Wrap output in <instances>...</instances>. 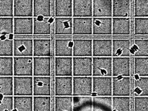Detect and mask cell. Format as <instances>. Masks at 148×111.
<instances>
[{
    "mask_svg": "<svg viewBox=\"0 0 148 111\" xmlns=\"http://www.w3.org/2000/svg\"><path fill=\"white\" fill-rule=\"evenodd\" d=\"M92 77H112V57H92Z\"/></svg>",
    "mask_w": 148,
    "mask_h": 111,
    "instance_id": "1",
    "label": "cell"
},
{
    "mask_svg": "<svg viewBox=\"0 0 148 111\" xmlns=\"http://www.w3.org/2000/svg\"><path fill=\"white\" fill-rule=\"evenodd\" d=\"M73 77L92 76V57H73Z\"/></svg>",
    "mask_w": 148,
    "mask_h": 111,
    "instance_id": "2",
    "label": "cell"
},
{
    "mask_svg": "<svg viewBox=\"0 0 148 111\" xmlns=\"http://www.w3.org/2000/svg\"><path fill=\"white\" fill-rule=\"evenodd\" d=\"M13 96H33V76H13Z\"/></svg>",
    "mask_w": 148,
    "mask_h": 111,
    "instance_id": "3",
    "label": "cell"
},
{
    "mask_svg": "<svg viewBox=\"0 0 148 111\" xmlns=\"http://www.w3.org/2000/svg\"><path fill=\"white\" fill-rule=\"evenodd\" d=\"M92 96H112V77H92Z\"/></svg>",
    "mask_w": 148,
    "mask_h": 111,
    "instance_id": "4",
    "label": "cell"
},
{
    "mask_svg": "<svg viewBox=\"0 0 148 111\" xmlns=\"http://www.w3.org/2000/svg\"><path fill=\"white\" fill-rule=\"evenodd\" d=\"M72 96H92V76L73 77Z\"/></svg>",
    "mask_w": 148,
    "mask_h": 111,
    "instance_id": "5",
    "label": "cell"
},
{
    "mask_svg": "<svg viewBox=\"0 0 148 111\" xmlns=\"http://www.w3.org/2000/svg\"><path fill=\"white\" fill-rule=\"evenodd\" d=\"M13 76H33V57H13Z\"/></svg>",
    "mask_w": 148,
    "mask_h": 111,
    "instance_id": "6",
    "label": "cell"
},
{
    "mask_svg": "<svg viewBox=\"0 0 148 111\" xmlns=\"http://www.w3.org/2000/svg\"><path fill=\"white\" fill-rule=\"evenodd\" d=\"M131 57H112V77H131Z\"/></svg>",
    "mask_w": 148,
    "mask_h": 111,
    "instance_id": "7",
    "label": "cell"
},
{
    "mask_svg": "<svg viewBox=\"0 0 148 111\" xmlns=\"http://www.w3.org/2000/svg\"><path fill=\"white\" fill-rule=\"evenodd\" d=\"M13 57H33V38L14 37Z\"/></svg>",
    "mask_w": 148,
    "mask_h": 111,
    "instance_id": "8",
    "label": "cell"
},
{
    "mask_svg": "<svg viewBox=\"0 0 148 111\" xmlns=\"http://www.w3.org/2000/svg\"><path fill=\"white\" fill-rule=\"evenodd\" d=\"M131 77H112V96L131 95Z\"/></svg>",
    "mask_w": 148,
    "mask_h": 111,
    "instance_id": "9",
    "label": "cell"
},
{
    "mask_svg": "<svg viewBox=\"0 0 148 111\" xmlns=\"http://www.w3.org/2000/svg\"><path fill=\"white\" fill-rule=\"evenodd\" d=\"M73 57H55V77H73Z\"/></svg>",
    "mask_w": 148,
    "mask_h": 111,
    "instance_id": "10",
    "label": "cell"
},
{
    "mask_svg": "<svg viewBox=\"0 0 148 111\" xmlns=\"http://www.w3.org/2000/svg\"><path fill=\"white\" fill-rule=\"evenodd\" d=\"M51 57H33V76H51Z\"/></svg>",
    "mask_w": 148,
    "mask_h": 111,
    "instance_id": "11",
    "label": "cell"
},
{
    "mask_svg": "<svg viewBox=\"0 0 148 111\" xmlns=\"http://www.w3.org/2000/svg\"><path fill=\"white\" fill-rule=\"evenodd\" d=\"M51 77L33 76V96H51Z\"/></svg>",
    "mask_w": 148,
    "mask_h": 111,
    "instance_id": "12",
    "label": "cell"
},
{
    "mask_svg": "<svg viewBox=\"0 0 148 111\" xmlns=\"http://www.w3.org/2000/svg\"><path fill=\"white\" fill-rule=\"evenodd\" d=\"M92 57H112V38H93Z\"/></svg>",
    "mask_w": 148,
    "mask_h": 111,
    "instance_id": "13",
    "label": "cell"
},
{
    "mask_svg": "<svg viewBox=\"0 0 148 111\" xmlns=\"http://www.w3.org/2000/svg\"><path fill=\"white\" fill-rule=\"evenodd\" d=\"M33 33V17H13L14 36H31Z\"/></svg>",
    "mask_w": 148,
    "mask_h": 111,
    "instance_id": "14",
    "label": "cell"
},
{
    "mask_svg": "<svg viewBox=\"0 0 148 111\" xmlns=\"http://www.w3.org/2000/svg\"><path fill=\"white\" fill-rule=\"evenodd\" d=\"M73 57H92V39L73 38Z\"/></svg>",
    "mask_w": 148,
    "mask_h": 111,
    "instance_id": "15",
    "label": "cell"
},
{
    "mask_svg": "<svg viewBox=\"0 0 148 111\" xmlns=\"http://www.w3.org/2000/svg\"><path fill=\"white\" fill-rule=\"evenodd\" d=\"M73 77H55L54 96H72Z\"/></svg>",
    "mask_w": 148,
    "mask_h": 111,
    "instance_id": "16",
    "label": "cell"
},
{
    "mask_svg": "<svg viewBox=\"0 0 148 111\" xmlns=\"http://www.w3.org/2000/svg\"><path fill=\"white\" fill-rule=\"evenodd\" d=\"M92 34L95 36L112 35V17L93 18Z\"/></svg>",
    "mask_w": 148,
    "mask_h": 111,
    "instance_id": "17",
    "label": "cell"
},
{
    "mask_svg": "<svg viewBox=\"0 0 148 111\" xmlns=\"http://www.w3.org/2000/svg\"><path fill=\"white\" fill-rule=\"evenodd\" d=\"M51 41L50 38H33V57H51Z\"/></svg>",
    "mask_w": 148,
    "mask_h": 111,
    "instance_id": "18",
    "label": "cell"
},
{
    "mask_svg": "<svg viewBox=\"0 0 148 111\" xmlns=\"http://www.w3.org/2000/svg\"><path fill=\"white\" fill-rule=\"evenodd\" d=\"M92 17H112V0H92Z\"/></svg>",
    "mask_w": 148,
    "mask_h": 111,
    "instance_id": "19",
    "label": "cell"
},
{
    "mask_svg": "<svg viewBox=\"0 0 148 111\" xmlns=\"http://www.w3.org/2000/svg\"><path fill=\"white\" fill-rule=\"evenodd\" d=\"M92 17H72V35H92Z\"/></svg>",
    "mask_w": 148,
    "mask_h": 111,
    "instance_id": "20",
    "label": "cell"
},
{
    "mask_svg": "<svg viewBox=\"0 0 148 111\" xmlns=\"http://www.w3.org/2000/svg\"><path fill=\"white\" fill-rule=\"evenodd\" d=\"M132 43L130 38H112V57H131Z\"/></svg>",
    "mask_w": 148,
    "mask_h": 111,
    "instance_id": "21",
    "label": "cell"
},
{
    "mask_svg": "<svg viewBox=\"0 0 148 111\" xmlns=\"http://www.w3.org/2000/svg\"><path fill=\"white\" fill-rule=\"evenodd\" d=\"M54 56L55 57H73V39L55 38Z\"/></svg>",
    "mask_w": 148,
    "mask_h": 111,
    "instance_id": "22",
    "label": "cell"
},
{
    "mask_svg": "<svg viewBox=\"0 0 148 111\" xmlns=\"http://www.w3.org/2000/svg\"><path fill=\"white\" fill-rule=\"evenodd\" d=\"M72 17H92V0H73Z\"/></svg>",
    "mask_w": 148,
    "mask_h": 111,
    "instance_id": "23",
    "label": "cell"
},
{
    "mask_svg": "<svg viewBox=\"0 0 148 111\" xmlns=\"http://www.w3.org/2000/svg\"><path fill=\"white\" fill-rule=\"evenodd\" d=\"M13 17H33V0H13Z\"/></svg>",
    "mask_w": 148,
    "mask_h": 111,
    "instance_id": "24",
    "label": "cell"
},
{
    "mask_svg": "<svg viewBox=\"0 0 148 111\" xmlns=\"http://www.w3.org/2000/svg\"><path fill=\"white\" fill-rule=\"evenodd\" d=\"M131 5L132 0H112V17H130Z\"/></svg>",
    "mask_w": 148,
    "mask_h": 111,
    "instance_id": "25",
    "label": "cell"
},
{
    "mask_svg": "<svg viewBox=\"0 0 148 111\" xmlns=\"http://www.w3.org/2000/svg\"><path fill=\"white\" fill-rule=\"evenodd\" d=\"M54 24L55 36L73 34L72 17H54Z\"/></svg>",
    "mask_w": 148,
    "mask_h": 111,
    "instance_id": "26",
    "label": "cell"
},
{
    "mask_svg": "<svg viewBox=\"0 0 148 111\" xmlns=\"http://www.w3.org/2000/svg\"><path fill=\"white\" fill-rule=\"evenodd\" d=\"M130 34V17H112V34L113 36H129Z\"/></svg>",
    "mask_w": 148,
    "mask_h": 111,
    "instance_id": "27",
    "label": "cell"
},
{
    "mask_svg": "<svg viewBox=\"0 0 148 111\" xmlns=\"http://www.w3.org/2000/svg\"><path fill=\"white\" fill-rule=\"evenodd\" d=\"M51 0H33V17L50 18Z\"/></svg>",
    "mask_w": 148,
    "mask_h": 111,
    "instance_id": "28",
    "label": "cell"
},
{
    "mask_svg": "<svg viewBox=\"0 0 148 111\" xmlns=\"http://www.w3.org/2000/svg\"><path fill=\"white\" fill-rule=\"evenodd\" d=\"M54 17H72L73 0H54Z\"/></svg>",
    "mask_w": 148,
    "mask_h": 111,
    "instance_id": "29",
    "label": "cell"
},
{
    "mask_svg": "<svg viewBox=\"0 0 148 111\" xmlns=\"http://www.w3.org/2000/svg\"><path fill=\"white\" fill-rule=\"evenodd\" d=\"M33 18V36H48L51 34L50 18Z\"/></svg>",
    "mask_w": 148,
    "mask_h": 111,
    "instance_id": "30",
    "label": "cell"
},
{
    "mask_svg": "<svg viewBox=\"0 0 148 111\" xmlns=\"http://www.w3.org/2000/svg\"><path fill=\"white\" fill-rule=\"evenodd\" d=\"M130 52L134 57H148V37L132 40Z\"/></svg>",
    "mask_w": 148,
    "mask_h": 111,
    "instance_id": "31",
    "label": "cell"
},
{
    "mask_svg": "<svg viewBox=\"0 0 148 111\" xmlns=\"http://www.w3.org/2000/svg\"><path fill=\"white\" fill-rule=\"evenodd\" d=\"M92 111H112V96H92Z\"/></svg>",
    "mask_w": 148,
    "mask_h": 111,
    "instance_id": "32",
    "label": "cell"
},
{
    "mask_svg": "<svg viewBox=\"0 0 148 111\" xmlns=\"http://www.w3.org/2000/svg\"><path fill=\"white\" fill-rule=\"evenodd\" d=\"M72 97V111H92V96Z\"/></svg>",
    "mask_w": 148,
    "mask_h": 111,
    "instance_id": "33",
    "label": "cell"
},
{
    "mask_svg": "<svg viewBox=\"0 0 148 111\" xmlns=\"http://www.w3.org/2000/svg\"><path fill=\"white\" fill-rule=\"evenodd\" d=\"M13 111H33V96H13Z\"/></svg>",
    "mask_w": 148,
    "mask_h": 111,
    "instance_id": "34",
    "label": "cell"
},
{
    "mask_svg": "<svg viewBox=\"0 0 148 111\" xmlns=\"http://www.w3.org/2000/svg\"><path fill=\"white\" fill-rule=\"evenodd\" d=\"M134 74L138 77H148V57H134Z\"/></svg>",
    "mask_w": 148,
    "mask_h": 111,
    "instance_id": "35",
    "label": "cell"
},
{
    "mask_svg": "<svg viewBox=\"0 0 148 111\" xmlns=\"http://www.w3.org/2000/svg\"><path fill=\"white\" fill-rule=\"evenodd\" d=\"M112 111H131L130 97L112 96Z\"/></svg>",
    "mask_w": 148,
    "mask_h": 111,
    "instance_id": "36",
    "label": "cell"
},
{
    "mask_svg": "<svg viewBox=\"0 0 148 111\" xmlns=\"http://www.w3.org/2000/svg\"><path fill=\"white\" fill-rule=\"evenodd\" d=\"M50 96H33V111H51Z\"/></svg>",
    "mask_w": 148,
    "mask_h": 111,
    "instance_id": "37",
    "label": "cell"
},
{
    "mask_svg": "<svg viewBox=\"0 0 148 111\" xmlns=\"http://www.w3.org/2000/svg\"><path fill=\"white\" fill-rule=\"evenodd\" d=\"M72 96H55L54 111H72Z\"/></svg>",
    "mask_w": 148,
    "mask_h": 111,
    "instance_id": "38",
    "label": "cell"
},
{
    "mask_svg": "<svg viewBox=\"0 0 148 111\" xmlns=\"http://www.w3.org/2000/svg\"><path fill=\"white\" fill-rule=\"evenodd\" d=\"M13 96V76H0V98Z\"/></svg>",
    "mask_w": 148,
    "mask_h": 111,
    "instance_id": "39",
    "label": "cell"
},
{
    "mask_svg": "<svg viewBox=\"0 0 148 111\" xmlns=\"http://www.w3.org/2000/svg\"><path fill=\"white\" fill-rule=\"evenodd\" d=\"M133 90L135 96H148V77H136Z\"/></svg>",
    "mask_w": 148,
    "mask_h": 111,
    "instance_id": "40",
    "label": "cell"
},
{
    "mask_svg": "<svg viewBox=\"0 0 148 111\" xmlns=\"http://www.w3.org/2000/svg\"><path fill=\"white\" fill-rule=\"evenodd\" d=\"M0 76H13V57H0Z\"/></svg>",
    "mask_w": 148,
    "mask_h": 111,
    "instance_id": "41",
    "label": "cell"
},
{
    "mask_svg": "<svg viewBox=\"0 0 148 111\" xmlns=\"http://www.w3.org/2000/svg\"><path fill=\"white\" fill-rule=\"evenodd\" d=\"M134 34L135 36H146L148 37V17L134 18Z\"/></svg>",
    "mask_w": 148,
    "mask_h": 111,
    "instance_id": "42",
    "label": "cell"
},
{
    "mask_svg": "<svg viewBox=\"0 0 148 111\" xmlns=\"http://www.w3.org/2000/svg\"><path fill=\"white\" fill-rule=\"evenodd\" d=\"M134 17H148V0H134Z\"/></svg>",
    "mask_w": 148,
    "mask_h": 111,
    "instance_id": "43",
    "label": "cell"
},
{
    "mask_svg": "<svg viewBox=\"0 0 148 111\" xmlns=\"http://www.w3.org/2000/svg\"><path fill=\"white\" fill-rule=\"evenodd\" d=\"M0 57H13V39H0Z\"/></svg>",
    "mask_w": 148,
    "mask_h": 111,
    "instance_id": "44",
    "label": "cell"
},
{
    "mask_svg": "<svg viewBox=\"0 0 148 111\" xmlns=\"http://www.w3.org/2000/svg\"><path fill=\"white\" fill-rule=\"evenodd\" d=\"M13 34V17H0V36Z\"/></svg>",
    "mask_w": 148,
    "mask_h": 111,
    "instance_id": "45",
    "label": "cell"
},
{
    "mask_svg": "<svg viewBox=\"0 0 148 111\" xmlns=\"http://www.w3.org/2000/svg\"><path fill=\"white\" fill-rule=\"evenodd\" d=\"M0 17H13V0H0Z\"/></svg>",
    "mask_w": 148,
    "mask_h": 111,
    "instance_id": "46",
    "label": "cell"
},
{
    "mask_svg": "<svg viewBox=\"0 0 148 111\" xmlns=\"http://www.w3.org/2000/svg\"><path fill=\"white\" fill-rule=\"evenodd\" d=\"M134 111H148V96H135Z\"/></svg>",
    "mask_w": 148,
    "mask_h": 111,
    "instance_id": "47",
    "label": "cell"
},
{
    "mask_svg": "<svg viewBox=\"0 0 148 111\" xmlns=\"http://www.w3.org/2000/svg\"><path fill=\"white\" fill-rule=\"evenodd\" d=\"M13 111V96H3L0 98V111Z\"/></svg>",
    "mask_w": 148,
    "mask_h": 111,
    "instance_id": "48",
    "label": "cell"
}]
</instances>
